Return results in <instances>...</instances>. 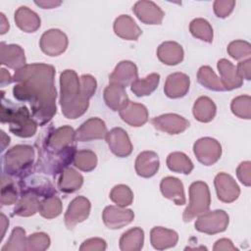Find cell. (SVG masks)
I'll return each mask as SVG.
<instances>
[{"mask_svg": "<svg viewBox=\"0 0 251 251\" xmlns=\"http://www.w3.org/2000/svg\"><path fill=\"white\" fill-rule=\"evenodd\" d=\"M54 77V67L42 63L25 65L17 70L13 76L16 82L14 97L22 102H29L31 116L40 126L51 121L57 112Z\"/></svg>", "mask_w": 251, "mask_h": 251, "instance_id": "1", "label": "cell"}, {"mask_svg": "<svg viewBox=\"0 0 251 251\" xmlns=\"http://www.w3.org/2000/svg\"><path fill=\"white\" fill-rule=\"evenodd\" d=\"M96 88L97 82L92 75H82L78 77L74 70H65L60 75L59 103L63 115L72 120L82 116Z\"/></svg>", "mask_w": 251, "mask_h": 251, "instance_id": "2", "label": "cell"}, {"mask_svg": "<svg viewBox=\"0 0 251 251\" xmlns=\"http://www.w3.org/2000/svg\"><path fill=\"white\" fill-rule=\"evenodd\" d=\"M1 123L8 124L9 129L20 137H30L35 134L37 123L30 116L25 106L14 105L11 101H5L2 95L1 103Z\"/></svg>", "mask_w": 251, "mask_h": 251, "instance_id": "3", "label": "cell"}, {"mask_svg": "<svg viewBox=\"0 0 251 251\" xmlns=\"http://www.w3.org/2000/svg\"><path fill=\"white\" fill-rule=\"evenodd\" d=\"M35 152L29 145H16L3 156V174L9 176L24 177L30 173Z\"/></svg>", "mask_w": 251, "mask_h": 251, "instance_id": "4", "label": "cell"}, {"mask_svg": "<svg viewBox=\"0 0 251 251\" xmlns=\"http://www.w3.org/2000/svg\"><path fill=\"white\" fill-rule=\"evenodd\" d=\"M211 204V194L206 182L197 180L189 186V204L183 212V221L191 222L194 218L206 213Z\"/></svg>", "mask_w": 251, "mask_h": 251, "instance_id": "5", "label": "cell"}, {"mask_svg": "<svg viewBox=\"0 0 251 251\" xmlns=\"http://www.w3.org/2000/svg\"><path fill=\"white\" fill-rule=\"evenodd\" d=\"M75 131L70 126H60L47 133L41 151L49 153H61L75 145Z\"/></svg>", "mask_w": 251, "mask_h": 251, "instance_id": "6", "label": "cell"}, {"mask_svg": "<svg viewBox=\"0 0 251 251\" xmlns=\"http://www.w3.org/2000/svg\"><path fill=\"white\" fill-rule=\"evenodd\" d=\"M229 223L228 215L224 210H215L206 212L195 222V228L200 232L207 234H216L226 229Z\"/></svg>", "mask_w": 251, "mask_h": 251, "instance_id": "7", "label": "cell"}, {"mask_svg": "<svg viewBox=\"0 0 251 251\" xmlns=\"http://www.w3.org/2000/svg\"><path fill=\"white\" fill-rule=\"evenodd\" d=\"M193 153L201 164L212 166L220 160L222 156V146L215 138L202 137L194 143Z\"/></svg>", "mask_w": 251, "mask_h": 251, "instance_id": "8", "label": "cell"}, {"mask_svg": "<svg viewBox=\"0 0 251 251\" xmlns=\"http://www.w3.org/2000/svg\"><path fill=\"white\" fill-rule=\"evenodd\" d=\"M68 43V37L62 30L51 28L41 35L39 46L46 55L59 56L66 51Z\"/></svg>", "mask_w": 251, "mask_h": 251, "instance_id": "9", "label": "cell"}, {"mask_svg": "<svg viewBox=\"0 0 251 251\" xmlns=\"http://www.w3.org/2000/svg\"><path fill=\"white\" fill-rule=\"evenodd\" d=\"M91 204L84 196H77L73 199L65 213V225L69 229H73L77 224L86 220L90 214Z\"/></svg>", "mask_w": 251, "mask_h": 251, "instance_id": "10", "label": "cell"}, {"mask_svg": "<svg viewBox=\"0 0 251 251\" xmlns=\"http://www.w3.org/2000/svg\"><path fill=\"white\" fill-rule=\"evenodd\" d=\"M20 194L32 192L39 197H48L56 194L52 183L41 176H25L20 180Z\"/></svg>", "mask_w": 251, "mask_h": 251, "instance_id": "11", "label": "cell"}, {"mask_svg": "<svg viewBox=\"0 0 251 251\" xmlns=\"http://www.w3.org/2000/svg\"><path fill=\"white\" fill-rule=\"evenodd\" d=\"M214 184L219 200L225 203L234 202L239 194L240 189L234 178L226 173H219L214 179Z\"/></svg>", "mask_w": 251, "mask_h": 251, "instance_id": "12", "label": "cell"}, {"mask_svg": "<svg viewBox=\"0 0 251 251\" xmlns=\"http://www.w3.org/2000/svg\"><path fill=\"white\" fill-rule=\"evenodd\" d=\"M106 142L110 150L118 157H127L132 152V144L128 134L121 127H114L108 131Z\"/></svg>", "mask_w": 251, "mask_h": 251, "instance_id": "13", "label": "cell"}, {"mask_svg": "<svg viewBox=\"0 0 251 251\" xmlns=\"http://www.w3.org/2000/svg\"><path fill=\"white\" fill-rule=\"evenodd\" d=\"M151 124L160 131L178 134L189 126V122L177 114H164L152 119Z\"/></svg>", "mask_w": 251, "mask_h": 251, "instance_id": "14", "label": "cell"}, {"mask_svg": "<svg viewBox=\"0 0 251 251\" xmlns=\"http://www.w3.org/2000/svg\"><path fill=\"white\" fill-rule=\"evenodd\" d=\"M108 133L107 126L99 118H90L75 130L76 141L85 142L105 138Z\"/></svg>", "mask_w": 251, "mask_h": 251, "instance_id": "15", "label": "cell"}, {"mask_svg": "<svg viewBox=\"0 0 251 251\" xmlns=\"http://www.w3.org/2000/svg\"><path fill=\"white\" fill-rule=\"evenodd\" d=\"M102 219L106 226L111 229H117L130 224L134 219V213L130 209H124L119 206H107L103 211Z\"/></svg>", "mask_w": 251, "mask_h": 251, "instance_id": "16", "label": "cell"}, {"mask_svg": "<svg viewBox=\"0 0 251 251\" xmlns=\"http://www.w3.org/2000/svg\"><path fill=\"white\" fill-rule=\"evenodd\" d=\"M132 11L138 20L146 25H160L165 16L164 12L157 4L148 0L137 1Z\"/></svg>", "mask_w": 251, "mask_h": 251, "instance_id": "17", "label": "cell"}, {"mask_svg": "<svg viewBox=\"0 0 251 251\" xmlns=\"http://www.w3.org/2000/svg\"><path fill=\"white\" fill-rule=\"evenodd\" d=\"M0 62L2 65L17 71L26 65L25 51L20 45L1 42Z\"/></svg>", "mask_w": 251, "mask_h": 251, "instance_id": "18", "label": "cell"}, {"mask_svg": "<svg viewBox=\"0 0 251 251\" xmlns=\"http://www.w3.org/2000/svg\"><path fill=\"white\" fill-rule=\"evenodd\" d=\"M138 78V72L136 65L131 61L120 62L113 73L109 76L110 83L118 84L121 86H127Z\"/></svg>", "mask_w": 251, "mask_h": 251, "instance_id": "19", "label": "cell"}, {"mask_svg": "<svg viewBox=\"0 0 251 251\" xmlns=\"http://www.w3.org/2000/svg\"><path fill=\"white\" fill-rule=\"evenodd\" d=\"M190 78L183 73L171 74L165 82L164 92L169 98L183 97L189 90Z\"/></svg>", "mask_w": 251, "mask_h": 251, "instance_id": "20", "label": "cell"}, {"mask_svg": "<svg viewBox=\"0 0 251 251\" xmlns=\"http://www.w3.org/2000/svg\"><path fill=\"white\" fill-rule=\"evenodd\" d=\"M221 75V82L225 90H232L242 85L243 79L237 74L235 66L226 59H221L217 64Z\"/></svg>", "mask_w": 251, "mask_h": 251, "instance_id": "21", "label": "cell"}, {"mask_svg": "<svg viewBox=\"0 0 251 251\" xmlns=\"http://www.w3.org/2000/svg\"><path fill=\"white\" fill-rule=\"evenodd\" d=\"M160 189L164 197L172 200L176 205L181 206L186 202L182 182L174 176H166L161 180Z\"/></svg>", "mask_w": 251, "mask_h": 251, "instance_id": "22", "label": "cell"}, {"mask_svg": "<svg viewBox=\"0 0 251 251\" xmlns=\"http://www.w3.org/2000/svg\"><path fill=\"white\" fill-rule=\"evenodd\" d=\"M135 172L141 177H151L159 170L160 161L154 151H143L135 160Z\"/></svg>", "mask_w": 251, "mask_h": 251, "instance_id": "23", "label": "cell"}, {"mask_svg": "<svg viewBox=\"0 0 251 251\" xmlns=\"http://www.w3.org/2000/svg\"><path fill=\"white\" fill-rule=\"evenodd\" d=\"M106 105L113 111H121L130 102L124 86L110 83L103 92Z\"/></svg>", "mask_w": 251, "mask_h": 251, "instance_id": "24", "label": "cell"}, {"mask_svg": "<svg viewBox=\"0 0 251 251\" xmlns=\"http://www.w3.org/2000/svg\"><path fill=\"white\" fill-rule=\"evenodd\" d=\"M120 116L126 124L138 127L148 121V110L142 104L129 102L127 106L120 111Z\"/></svg>", "mask_w": 251, "mask_h": 251, "instance_id": "25", "label": "cell"}, {"mask_svg": "<svg viewBox=\"0 0 251 251\" xmlns=\"http://www.w3.org/2000/svg\"><path fill=\"white\" fill-rule=\"evenodd\" d=\"M115 33L126 40H136L142 33L140 27L128 15H121L114 22Z\"/></svg>", "mask_w": 251, "mask_h": 251, "instance_id": "26", "label": "cell"}, {"mask_svg": "<svg viewBox=\"0 0 251 251\" xmlns=\"http://www.w3.org/2000/svg\"><path fill=\"white\" fill-rule=\"evenodd\" d=\"M183 49L175 41H165L157 49L158 59L165 65L176 66L183 60Z\"/></svg>", "mask_w": 251, "mask_h": 251, "instance_id": "27", "label": "cell"}, {"mask_svg": "<svg viewBox=\"0 0 251 251\" xmlns=\"http://www.w3.org/2000/svg\"><path fill=\"white\" fill-rule=\"evenodd\" d=\"M178 240V234L163 226H155L150 231V242L157 250H164L174 247Z\"/></svg>", "mask_w": 251, "mask_h": 251, "instance_id": "28", "label": "cell"}, {"mask_svg": "<svg viewBox=\"0 0 251 251\" xmlns=\"http://www.w3.org/2000/svg\"><path fill=\"white\" fill-rule=\"evenodd\" d=\"M15 23L25 32H34L40 27L39 16L25 6L18 8L15 12Z\"/></svg>", "mask_w": 251, "mask_h": 251, "instance_id": "29", "label": "cell"}, {"mask_svg": "<svg viewBox=\"0 0 251 251\" xmlns=\"http://www.w3.org/2000/svg\"><path fill=\"white\" fill-rule=\"evenodd\" d=\"M83 183V176L73 168H66L58 179V188L64 193H73L78 190Z\"/></svg>", "mask_w": 251, "mask_h": 251, "instance_id": "30", "label": "cell"}, {"mask_svg": "<svg viewBox=\"0 0 251 251\" xmlns=\"http://www.w3.org/2000/svg\"><path fill=\"white\" fill-rule=\"evenodd\" d=\"M39 196L32 192H25L21 194L20 200L16 203L13 215L20 217L33 216L39 209Z\"/></svg>", "mask_w": 251, "mask_h": 251, "instance_id": "31", "label": "cell"}, {"mask_svg": "<svg viewBox=\"0 0 251 251\" xmlns=\"http://www.w3.org/2000/svg\"><path fill=\"white\" fill-rule=\"evenodd\" d=\"M217 112L216 104L212 99L207 96L199 97L192 108V113L194 118L201 123H209L211 122Z\"/></svg>", "mask_w": 251, "mask_h": 251, "instance_id": "32", "label": "cell"}, {"mask_svg": "<svg viewBox=\"0 0 251 251\" xmlns=\"http://www.w3.org/2000/svg\"><path fill=\"white\" fill-rule=\"evenodd\" d=\"M160 82V75L153 73L144 78H137L130 84V89L137 97L148 96L156 90Z\"/></svg>", "mask_w": 251, "mask_h": 251, "instance_id": "33", "label": "cell"}, {"mask_svg": "<svg viewBox=\"0 0 251 251\" xmlns=\"http://www.w3.org/2000/svg\"><path fill=\"white\" fill-rule=\"evenodd\" d=\"M143 242L144 231L136 226L123 233L120 238V249L123 251H138L142 248Z\"/></svg>", "mask_w": 251, "mask_h": 251, "instance_id": "34", "label": "cell"}, {"mask_svg": "<svg viewBox=\"0 0 251 251\" xmlns=\"http://www.w3.org/2000/svg\"><path fill=\"white\" fill-rule=\"evenodd\" d=\"M169 170L178 174L189 175L193 170L192 161L182 152H173L167 158Z\"/></svg>", "mask_w": 251, "mask_h": 251, "instance_id": "35", "label": "cell"}, {"mask_svg": "<svg viewBox=\"0 0 251 251\" xmlns=\"http://www.w3.org/2000/svg\"><path fill=\"white\" fill-rule=\"evenodd\" d=\"M198 82L204 87L213 91H224L225 88L221 82L220 77L209 66H202L197 72Z\"/></svg>", "mask_w": 251, "mask_h": 251, "instance_id": "36", "label": "cell"}, {"mask_svg": "<svg viewBox=\"0 0 251 251\" xmlns=\"http://www.w3.org/2000/svg\"><path fill=\"white\" fill-rule=\"evenodd\" d=\"M97 162L98 159L96 154L88 149L76 151L73 161L75 167L85 173L93 171L97 166Z\"/></svg>", "mask_w": 251, "mask_h": 251, "instance_id": "37", "label": "cell"}, {"mask_svg": "<svg viewBox=\"0 0 251 251\" xmlns=\"http://www.w3.org/2000/svg\"><path fill=\"white\" fill-rule=\"evenodd\" d=\"M190 33L205 42L211 43L213 41V28L208 21L202 18H197L191 21L189 25Z\"/></svg>", "mask_w": 251, "mask_h": 251, "instance_id": "38", "label": "cell"}, {"mask_svg": "<svg viewBox=\"0 0 251 251\" xmlns=\"http://www.w3.org/2000/svg\"><path fill=\"white\" fill-rule=\"evenodd\" d=\"M38 212L43 218L48 220L58 217L62 213V202L60 198L56 194L43 198L40 201Z\"/></svg>", "mask_w": 251, "mask_h": 251, "instance_id": "39", "label": "cell"}, {"mask_svg": "<svg viewBox=\"0 0 251 251\" xmlns=\"http://www.w3.org/2000/svg\"><path fill=\"white\" fill-rule=\"evenodd\" d=\"M26 235L25 230L17 226L12 230L7 243L1 248V251H24L26 250Z\"/></svg>", "mask_w": 251, "mask_h": 251, "instance_id": "40", "label": "cell"}, {"mask_svg": "<svg viewBox=\"0 0 251 251\" xmlns=\"http://www.w3.org/2000/svg\"><path fill=\"white\" fill-rule=\"evenodd\" d=\"M19 197V191L16 187L15 182L11 176L3 174L2 175V185H1V204L12 205L17 203Z\"/></svg>", "mask_w": 251, "mask_h": 251, "instance_id": "41", "label": "cell"}, {"mask_svg": "<svg viewBox=\"0 0 251 251\" xmlns=\"http://www.w3.org/2000/svg\"><path fill=\"white\" fill-rule=\"evenodd\" d=\"M110 199L119 207L129 206L133 201V193L131 189L125 184L114 186L110 192Z\"/></svg>", "mask_w": 251, "mask_h": 251, "instance_id": "42", "label": "cell"}, {"mask_svg": "<svg viewBox=\"0 0 251 251\" xmlns=\"http://www.w3.org/2000/svg\"><path fill=\"white\" fill-rule=\"evenodd\" d=\"M233 115L240 119L250 120L251 118V97L249 95H240L235 97L230 104Z\"/></svg>", "mask_w": 251, "mask_h": 251, "instance_id": "43", "label": "cell"}, {"mask_svg": "<svg viewBox=\"0 0 251 251\" xmlns=\"http://www.w3.org/2000/svg\"><path fill=\"white\" fill-rule=\"evenodd\" d=\"M226 51L231 58L242 60L251 55V45L245 40H234L227 45Z\"/></svg>", "mask_w": 251, "mask_h": 251, "instance_id": "44", "label": "cell"}, {"mask_svg": "<svg viewBox=\"0 0 251 251\" xmlns=\"http://www.w3.org/2000/svg\"><path fill=\"white\" fill-rule=\"evenodd\" d=\"M50 246V237L44 232H35L27 236V251H44Z\"/></svg>", "mask_w": 251, "mask_h": 251, "instance_id": "45", "label": "cell"}, {"mask_svg": "<svg viewBox=\"0 0 251 251\" xmlns=\"http://www.w3.org/2000/svg\"><path fill=\"white\" fill-rule=\"evenodd\" d=\"M235 1L233 0H217L214 2L213 8L217 17L226 18L234 9Z\"/></svg>", "mask_w": 251, "mask_h": 251, "instance_id": "46", "label": "cell"}, {"mask_svg": "<svg viewBox=\"0 0 251 251\" xmlns=\"http://www.w3.org/2000/svg\"><path fill=\"white\" fill-rule=\"evenodd\" d=\"M251 163L249 161H244L239 164L236 169V176L241 183L245 186H250L251 184Z\"/></svg>", "mask_w": 251, "mask_h": 251, "instance_id": "47", "label": "cell"}, {"mask_svg": "<svg viewBox=\"0 0 251 251\" xmlns=\"http://www.w3.org/2000/svg\"><path fill=\"white\" fill-rule=\"evenodd\" d=\"M107 247L106 241L102 238L94 237L86 239L79 247L80 251H104Z\"/></svg>", "mask_w": 251, "mask_h": 251, "instance_id": "48", "label": "cell"}, {"mask_svg": "<svg viewBox=\"0 0 251 251\" xmlns=\"http://www.w3.org/2000/svg\"><path fill=\"white\" fill-rule=\"evenodd\" d=\"M237 74L242 79L250 80L251 78V59L248 58L238 63L236 67Z\"/></svg>", "mask_w": 251, "mask_h": 251, "instance_id": "49", "label": "cell"}, {"mask_svg": "<svg viewBox=\"0 0 251 251\" xmlns=\"http://www.w3.org/2000/svg\"><path fill=\"white\" fill-rule=\"evenodd\" d=\"M213 250L214 251H235L237 250V248L233 245L232 241L230 239H227V238H221L219 240L216 241L214 247H213Z\"/></svg>", "mask_w": 251, "mask_h": 251, "instance_id": "50", "label": "cell"}, {"mask_svg": "<svg viewBox=\"0 0 251 251\" xmlns=\"http://www.w3.org/2000/svg\"><path fill=\"white\" fill-rule=\"evenodd\" d=\"M37 6L41 7L42 9H53L62 4V1H57V0H40V1H35L34 2Z\"/></svg>", "mask_w": 251, "mask_h": 251, "instance_id": "51", "label": "cell"}, {"mask_svg": "<svg viewBox=\"0 0 251 251\" xmlns=\"http://www.w3.org/2000/svg\"><path fill=\"white\" fill-rule=\"evenodd\" d=\"M11 82H13V76H11L10 73L8 71H6L5 69H1V75H0V83L1 86L4 87L7 84H10Z\"/></svg>", "mask_w": 251, "mask_h": 251, "instance_id": "52", "label": "cell"}, {"mask_svg": "<svg viewBox=\"0 0 251 251\" xmlns=\"http://www.w3.org/2000/svg\"><path fill=\"white\" fill-rule=\"evenodd\" d=\"M0 24H1L0 25V33L4 34L9 30L10 25H9V23L3 13H0Z\"/></svg>", "mask_w": 251, "mask_h": 251, "instance_id": "53", "label": "cell"}, {"mask_svg": "<svg viewBox=\"0 0 251 251\" xmlns=\"http://www.w3.org/2000/svg\"><path fill=\"white\" fill-rule=\"evenodd\" d=\"M0 220H1L0 221V224H1V240H2L4 235H5L6 229H7L8 226H9V221H8V219L6 218V216L3 213H1V215H0Z\"/></svg>", "mask_w": 251, "mask_h": 251, "instance_id": "54", "label": "cell"}, {"mask_svg": "<svg viewBox=\"0 0 251 251\" xmlns=\"http://www.w3.org/2000/svg\"><path fill=\"white\" fill-rule=\"evenodd\" d=\"M10 143V137L5 134L3 130H1V151H4L6 146Z\"/></svg>", "mask_w": 251, "mask_h": 251, "instance_id": "55", "label": "cell"}]
</instances>
